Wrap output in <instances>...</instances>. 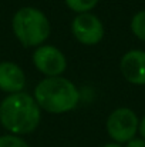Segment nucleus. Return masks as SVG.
I'll return each mask as SVG.
<instances>
[{"mask_svg": "<svg viewBox=\"0 0 145 147\" xmlns=\"http://www.w3.org/2000/svg\"><path fill=\"white\" fill-rule=\"evenodd\" d=\"M138 133L141 134V137L145 140V116L142 117V120L140 121V126H138Z\"/></svg>", "mask_w": 145, "mask_h": 147, "instance_id": "obj_13", "label": "nucleus"}, {"mask_svg": "<svg viewBox=\"0 0 145 147\" xmlns=\"http://www.w3.org/2000/svg\"><path fill=\"white\" fill-rule=\"evenodd\" d=\"M34 98L40 109L53 114H63L74 110L81 96L71 80L57 76L41 80L36 86Z\"/></svg>", "mask_w": 145, "mask_h": 147, "instance_id": "obj_2", "label": "nucleus"}, {"mask_svg": "<svg viewBox=\"0 0 145 147\" xmlns=\"http://www.w3.org/2000/svg\"><path fill=\"white\" fill-rule=\"evenodd\" d=\"M71 32L77 42L86 46L98 45L104 37V24L93 13H80L73 19Z\"/></svg>", "mask_w": 145, "mask_h": 147, "instance_id": "obj_5", "label": "nucleus"}, {"mask_svg": "<svg viewBox=\"0 0 145 147\" xmlns=\"http://www.w3.org/2000/svg\"><path fill=\"white\" fill-rule=\"evenodd\" d=\"M102 147H122L121 144H118V143H108V144H105V146Z\"/></svg>", "mask_w": 145, "mask_h": 147, "instance_id": "obj_14", "label": "nucleus"}, {"mask_svg": "<svg viewBox=\"0 0 145 147\" xmlns=\"http://www.w3.org/2000/svg\"><path fill=\"white\" fill-rule=\"evenodd\" d=\"M68 9H71L76 13H88L97 6L100 0H64Z\"/></svg>", "mask_w": 145, "mask_h": 147, "instance_id": "obj_10", "label": "nucleus"}, {"mask_svg": "<svg viewBox=\"0 0 145 147\" xmlns=\"http://www.w3.org/2000/svg\"><path fill=\"white\" fill-rule=\"evenodd\" d=\"M11 29L16 39L24 47H39L50 36V22L47 16L36 7L19 9L11 20Z\"/></svg>", "mask_w": 145, "mask_h": 147, "instance_id": "obj_3", "label": "nucleus"}, {"mask_svg": "<svg viewBox=\"0 0 145 147\" xmlns=\"http://www.w3.org/2000/svg\"><path fill=\"white\" fill-rule=\"evenodd\" d=\"M120 70L127 82L135 86L145 84V51L130 50L120 61Z\"/></svg>", "mask_w": 145, "mask_h": 147, "instance_id": "obj_7", "label": "nucleus"}, {"mask_svg": "<svg viewBox=\"0 0 145 147\" xmlns=\"http://www.w3.org/2000/svg\"><path fill=\"white\" fill-rule=\"evenodd\" d=\"M41 109L29 93L9 94L0 103V123L11 134L33 133L40 123Z\"/></svg>", "mask_w": 145, "mask_h": 147, "instance_id": "obj_1", "label": "nucleus"}, {"mask_svg": "<svg viewBox=\"0 0 145 147\" xmlns=\"http://www.w3.org/2000/svg\"><path fill=\"white\" fill-rule=\"evenodd\" d=\"M0 147H29V144L14 134L0 136Z\"/></svg>", "mask_w": 145, "mask_h": 147, "instance_id": "obj_11", "label": "nucleus"}, {"mask_svg": "<svg viewBox=\"0 0 145 147\" xmlns=\"http://www.w3.org/2000/svg\"><path fill=\"white\" fill-rule=\"evenodd\" d=\"M140 120L134 110L128 107L115 109L107 119L108 136L115 143H128L138 133Z\"/></svg>", "mask_w": 145, "mask_h": 147, "instance_id": "obj_4", "label": "nucleus"}, {"mask_svg": "<svg viewBox=\"0 0 145 147\" xmlns=\"http://www.w3.org/2000/svg\"><path fill=\"white\" fill-rule=\"evenodd\" d=\"M125 147H145V140L141 137V139H132V140H130L128 143H127V146Z\"/></svg>", "mask_w": 145, "mask_h": 147, "instance_id": "obj_12", "label": "nucleus"}, {"mask_svg": "<svg viewBox=\"0 0 145 147\" xmlns=\"http://www.w3.org/2000/svg\"><path fill=\"white\" fill-rule=\"evenodd\" d=\"M131 32L137 39L145 42V10H141L134 14L131 20Z\"/></svg>", "mask_w": 145, "mask_h": 147, "instance_id": "obj_9", "label": "nucleus"}, {"mask_svg": "<svg viewBox=\"0 0 145 147\" xmlns=\"http://www.w3.org/2000/svg\"><path fill=\"white\" fill-rule=\"evenodd\" d=\"M26 86V76L20 66L13 61H0V90L20 93Z\"/></svg>", "mask_w": 145, "mask_h": 147, "instance_id": "obj_8", "label": "nucleus"}, {"mask_svg": "<svg viewBox=\"0 0 145 147\" xmlns=\"http://www.w3.org/2000/svg\"><path fill=\"white\" fill-rule=\"evenodd\" d=\"M33 64L47 77H57L65 71L67 59L60 49L51 45H41L33 53Z\"/></svg>", "mask_w": 145, "mask_h": 147, "instance_id": "obj_6", "label": "nucleus"}]
</instances>
